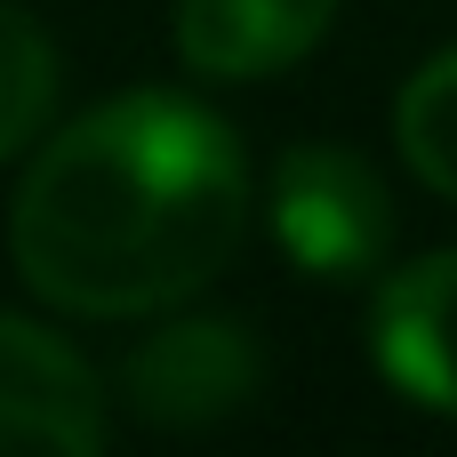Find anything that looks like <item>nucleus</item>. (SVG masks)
<instances>
[{"mask_svg": "<svg viewBox=\"0 0 457 457\" xmlns=\"http://www.w3.org/2000/svg\"><path fill=\"white\" fill-rule=\"evenodd\" d=\"M249 233V161L217 112L169 88L80 112L24 169L8 257L32 297L80 321L169 313L209 289Z\"/></svg>", "mask_w": 457, "mask_h": 457, "instance_id": "f257e3e1", "label": "nucleus"}, {"mask_svg": "<svg viewBox=\"0 0 457 457\" xmlns=\"http://www.w3.org/2000/svg\"><path fill=\"white\" fill-rule=\"evenodd\" d=\"M273 241L305 281H370L394 249V201L345 145H289L273 161Z\"/></svg>", "mask_w": 457, "mask_h": 457, "instance_id": "f03ea898", "label": "nucleus"}, {"mask_svg": "<svg viewBox=\"0 0 457 457\" xmlns=\"http://www.w3.org/2000/svg\"><path fill=\"white\" fill-rule=\"evenodd\" d=\"M257 378H265V353L233 313H177V321L145 329L129 345V361H120L129 410L145 426H169V434L233 418L257 394Z\"/></svg>", "mask_w": 457, "mask_h": 457, "instance_id": "7ed1b4c3", "label": "nucleus"}, {"mask_svg": "<svg viewBox=\"0 0 457 457\" xmlns=\"http://www.w3.org/2000/svg\"><path fill=\"white\" fill-rule=\"evenodd\" d=\"M0 450H104V386L96 370L24 313H0Z\"/></svg>", "mask_w": 457, "mask_h": 457, "instance_id": "20e7f679", "label": "nucleus"}, {"mask_svg": "<svg viewBox=\"0 0 457 457\" xmlns=\"http://www.w3.org/2000/svg\"><path fill=\"white\" fill-rule=\"evenodd\" d=\"M370 353L394 378V394H410L418 410L457 418V249L402 265L378 289Z\"/></svg>", "mask_w": 457, "mask_h": 457, "instance_id": "39448f33", "label": "nucleus"}, {"mask_svg": "<svg viewBox=\"0 0 457 457\" xmlns=\"http://www.w3.org/2000/svg\"><path fill=\"white\" fill-rule=\"evenodd\" d=\"M337 0H177V56L201 80H273L321 32Z\"/></svg>", "mask_w": 457, "mask_h": 457, "instance_id": "423d86ee", "label": "nucleus"}, {"mask_svg": "<svg viewBox=\"0 0 457 457\" xmlns=\"http://www.w3.org/2000/svg\"><path fill=\"white\" fill-rule=\"evenodd\" d=\"M394 137H402V161L442 193L457 201V48L426 56L394 104Z\"/></svg>", "mask_w": 457, "mask_h": 457, "instance_id": "0eeeda50", "label": "nucleus"}, {"mask_svg": "<svg viewBox=\"0 0 457 457\" xmlns=\"http://www.w3.org/2000/svg\"><path fill=\"white\" fill-rule=\"evenodd\" d=\"M48 104H56V48L24 8L0 0V161L40 137Z\"/></svg>", "mask_w": 457, "mask_h": 457, "instance_id": "6e6552de", "label": "nucleus"}]
</instances>
